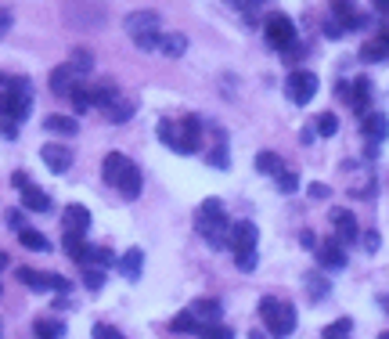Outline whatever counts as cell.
Wrapping results in <instances>:
<instances>
[{
	"mask_svg": "<svg viewBox=\"0 0 389 339\" xmlns=\"http://www.w3.org/2000/svg\"><path fill=\"white\" fill-rule=\"evenodd\" d=\"M0 137L15 141L18 123L29 120V108H33V87L26 76H4L0 73Z\"/></svg>",
	"mask_w": 389,
	"mask_h": 339,
	"instance_id": "obj_1",
	"label": "cell"
},
{
	"mask_svg": "<svg viewBox=\"0 0 389 339\" xmlns=\"http://www.w3.org/2000/svg\"><path fill=\"white\" fill-rule=\"evenodd\" d=\"M195 231L213 246V249H224L228 246V231H231V224H228V213H224V199H202L198 213H195Z\"/></svg>",
	"mask_w": 389,
	"mask_h": 339,
	"instance_id": "obj_2",
	"label": "cell"
},
{
	"mask_svg": "<svg viewBox=\"0 0 389 339\" xmlns=\"http://www.w3.org/2000/svg\"><path fill=\"white\" fill-rule=\"evenodd\" d=\"M127 36L141 47V51H159V36H162V19L159 11H130L123 19Z\"/></svg>",
	"mask_w": 389,
	"mask_h": 339,
	"instance_id": "obj_3",
	"label": "cell"
},
{
	"mask_svg": "<svg viewBox=\"0 0 389 339\" xmlns=\"http://www.w3.org/2000/svg\"><path fill=\"white\" fill-rule=\"evenodd\" d=\"M260 318L267 325V332L274 339H285L296 332V307L285 303V300H277V296H263L260 300Z\"/></svg>",
	"mask_w": 389,
	"mask_h": 339,
	"instance_id": "obj_4",
	"label": "cell"
},
{
	"mask_svg": "<svg viewBox=\"0 0 389 339\" xmlns=\"http://www.w3.org/2000/svg\"><path fill=\"white\" fill-rule=\"evenodd\" d=\"M62 15L73 29H101L108 19V8H105V0H65Z\"/></svg>",
	"mask_w": 389,
	"mask_h": 339,
	"instance_id": "obj_5",
	"label": "cell"
},
{
	"mask_svg": "<svg viewBox=\"0 0 389 339\" xmlns=\"http://www.w3.org/2000/svg\"><path fill=\"white\" fill-rule=\"evenodd\" d=\"M263 36H267V43H270L274 51H289V47L296 43V26H292V19H289L285 11H274V15H267V22H263Z\"/></svg>",
	"mask_w": 389,
	"mask_h": 339,
	"instance_id": "obj_6",
	"label": "cell"
},
{
	"mask_svg": "<svg viewBox=\"0 0 389 339\" xmlns=\"http://www.w3.org/2000/svg\"><path fill=\"white\" fill-rule=\"evenodd\" d=\"M285 94L292 105H310L314 94H317V76L310 69H292L289 80H285Z\"/></svg>",
	"mask_w": 389,
	"mask_h": 339,
	"instance_id": "obj_7",
	"label": "cell"
},
{
	"mask_svg": "<svg viewBox=\"0 0 389 339\" xmlns=\"http://www.w3.org/2000/svg\"><path fill=\"white\" fill-rule=\"evenodd\" d=\"M256 242H260V231H256V224H252V220H238V224H231V231H228V246H231L235 253L256 249Z\"/></svg>",
	"mask_w": 389,
	"mask_h": 339,
	"instance_id": "obj_8",
	"label": "cell"
},
{
	"mask_svg": "<svg viewBox=\"0 0 389 339\" xmlns=\"http://www.w3.org/2000/svg\"><path fill=\"white\" fill-rule=\"evenodd\" d=\"M317 264L324 271H343L346 267V246L339 239H328L324 246H317Z\"/></svg>",
	"mask_w": 389,
	"mask_h": 339,
	"instance_id": "obj_9",
	"label": "cell"
},
{
	"mask_svg": "<svg viewBox=\"0 0 389 339\" xmlns=\"http://www.w3.org/2000/svg\"><path fill=\"white\" fill-rule=\"evenodd\" d=\"M40 159L47 162L50 174H69V166H73V152L65 145H43L40 148Z\"/></svg>",
	"mask_w": 389,
	"mask_h": 339,
	"instance_id": "obj_10",
	"label": "cell"
},
{
	"mask_svg": "<svg viewBox=\"0 0 389 339\" xmlns=\"http://www.w3.org/2000/svg\"><path fill=\"white\" fill-rule=\"evenodd\" d=\"M127 170H130V159H127L123 152H108V155H105V162H101V177H105V184L119 188V181H123Z\"/></svg>",
	"mask_w": 389,
	"mask_h": 339,
	"instance_id": "obj_11",
	"label": "cell"
},
{
	"mask_svg": "<svg viewBox=\"0 0 389 339\" xmlns=\"http://www.w3.org/2000/svg\"><path fill=\"white\" fill-rule=\"evenodd\" d=\"M331 224H336V239H339L343 246H350V242L361 239V231H357V217H353L350 209H331Z\"/></svg>",
	"mask_w": 389,
	"mask_h": 339,
	"instance_id": "obj_12",
	"label": "cell"
},
{
	"mask_svg": "<svg viewBox=\"0 0 389 339\" xmlns=\"http://www.w3.org/2000/svg\"><path fill=\"white\" fill-rule=\"evenodd\" d=\"M62 224H65V231H73V235H87L90 231V209L80 206V202H73V206H65Z\"/></svg>",
	"mask_w": 389,
	"mask_h": 339,
	"instance_id": "obj_13",
	"label": "cell"
},
{
	"mask_svg": "<svg viewBox=\"0 0 389 339\" xmlns=\"http://www.w3.org/2000/svg\"><path fill=\"white\" fill-rule=\"evenodd\" d=\"M202 148V123L195 116H184L181 120V155H191Z\"/></svg>",
	"mask_w": 389,
	"mask_h": 339,
	"instance_id": "obj_14",
	"label": "cell"
},
{
	"mask_svg": "<svg viewBox=\"0 0 389 339\" xmlns=\"http://www.w3.org/2000/svg\"><path fill=\"white\" fill-rule=\"evenodd\" d=\"M361 130H364V141L378 145L389 137V120L382 116V112H368V116H361Z\"/></svg>",
	"mask_w": 389,
	"mask_h": 339,
	"instance_id": "obj_15",
	"label": "cell"
},
{
	"mask_svg": "<svg viewBox=\"0 0 389 339\" xmlns=\"http://www.w3.org/2000/svg\"><path fill=\"white\" fill-rule=\"evenodd\" d=\"M76 83H80V73H76L69 62H65V66H58V69L50 73V94H62V98H65V94H73V87H76Z\"/></svg>",
	"mask_w": 389,
	"mask_h": 339,
	"instance_id": "obj_16",
	"label": "cell"
},
{
	"mask_svg": "<svg viewBox=\"0 0 389 339\" xmlns=\"http://www.w3.org/2000/svg\"><path fill=\"white\" fill-rule=\"evenodd\" d=\"M50 195L43 192V188H36V184H26L22 188V209H29V213H50Z\"/></svg>",
	"mask_w": 389,
	"mask_h": 339,
	"instance_id": "obj_17",
	"label": "cell"
},
{
	"mask_svg": "<svg viewBox=\"0 0 389 339\" xmlns=\"http://www.w3.org/2000/svg\"><path fill=\"white\" fill-rule=\"evenodd\" d=\"M350 105L357 108V116H368V105H371V80H368V76L353 80V87H350Z\"/></svg>",
	"mask_w": 389,
	"mask_h": 339,
	"instance_id": "obj_18",
	"label": "cell"
},
{
	"mask_svg": "<svg viewBox=\"0 0 389 339\" xmlns=\"http://www.w3.org/2000/svg\"><path fill=\"white\" fill-rule=\"evenodd\" d=\"M90 101H94V108H112L116 101H119V90H116V83H90Z\"/></svg>",
	"mask_w": 389,
	"mask_h": 339,
	"instance_id": "obj_19",
	"label": "cell"
},
{
	"mask_svg": "<svg viewBox=\"0 0 389 339\" xmlns=\"http://www.w3.org/2000/svg\"><path fill=\"white\" fill-rule=\"evenodd\" d=\"M119 271H123L127 281H137L141 271H144V253H141V249H127V253L119 256Z\"/></svg>",
	"mask_w": 389,
	"mask_h": 339,
	"instance_id": "obj_20",
	"label": "cell"
},
{
	"mask_svg": "<svg viewBox=\"0 0 389 339\" xmlns=\"http://www.w3.org/2000/svg\"><path fill=\"white\" fill-rule=\"evenodd\" d=\"M15 278H18V286H26V289H33V293H50L47 274H40V271H33V267H18Z\"/></svg>",
	"mask_w": 389,
	"mask_h": 339,
	"instance_id": "obj_21",
	"label": "cell"
},
{
	"mask_svg": "<svg viewBox=\"0 0 389 339\" xmlns=\"http://www.w3.org/2000/svg\"><path fill=\"white\" fill-rule=\"evenodd\" d=\"M159 51L166 54V58H181V54L188 51V36H181V33H162V36H159Z\"/></svg>",
	"mask_w": 389,
	"mask_h": 339,
	"instance_id": "obj_22",
	"label": "cell"
},
{
	"mask_svg": "<svg viewBox=\"0 0 389 339\" xmlns=\"http://www.w3.org/2000/svg\"><path fill=\"white\" fill-rule=\"evenodd\" d=\"M155 130H159V141H162L166 148H174V152L181 155V127H177L174 120H159Z\"/></svg>",
	"mask_w": 389,
	"mask_h": 339,
	"instance_id": "obj_23",
	"label": "cell"
},
{
	"mask_svg": "<svg viewBox=\"0 0 389 339\" xmlns=\"http://www.w3.org/2000/svg\"><path fill=\"white\" fill-rule=\"evenodd\" d=\"M50 134H62V137H76L80 134V123L73 120V116H47V123H43Z\"/></svg>",
	"mask_w": 389,
	"mask_h": 339,
	"instance_id": "obj_24",
	"label": "cell"
},
{
	"mask_svg": "<svg viewBox=\"0 0 389 339\" xmlns=\"http://www.w3.org/2000/svg\"><path fill=\"white\" fill-rule=\"evenodd\" d=\"M18 242H22L26 249H33V253H47V249H50V239L40 235L36 228H18Z\"/></svg>",
	"mask_w": 389,
	"mask_h": 339,
	"instance_id": "obj_25",
	"label": "cell"
},
{
	"mask_svg": "<svg viewBox=\"0 0 389 339\" xmlns=\"http://www.w3.org/2000/svg\"><path fill=\"white\" fill-rule=\"evenodd\" d=\"M188 311H191L198 321H220V300H213V296H206V300H195Z\"/></svg>",
	"mask_w": 389,
	"mask_h": 339,
	"instance_id": "obj_26",
	"label": "cell"
},
{
	"mask_svg": "<svg viewBox=\"0 0 389 339\" xmlns=\"http://www.w3.org/2000/svg\"><path fill=\"white\" fill-rule=\"evenodd\" d=\"M303 289H307V300H310V303H321V300L331 293V286H328L321 274H307V286H303Z\"/></svg>",
	"mask_w": 389,
	"mask_h": 339,
	"instance_id": "obj_27",
	"label": "cell"
},
{
	"mask_svg": "<svg viewBox=\"0 0 389 339\" xmlns=\"http://www.w3.org/2000/svg\"><path fill=\"white\" fill-rule=\"evenodd\" d=\"M119 192H123V199H137L141 195V170L130 162V170L123 174V181H119Z\"/></svg>",
	"mask_w": 389,
	"mask_h": 339,
	"instance_id": "obj_28",
	"label": "cell"
},
{
	"mask_svg": "<svg viewBox=\"0 0 389 339\" xmlns=\"http://www.w3.org/2000/svg\"><path fill=\"white\" fill-rule=\"evenodd\" d=\"M195 335H198V339H235V332H231L228 325H220V321H202V325L195 328Z\"/></svg>",
	"mask_w": 389,
	"mask_h": 339,
	"instance_id": "obj_29",
	"label": "cell"
},
{
	"mask_svg": "<svg viewBox=\"0 0 389 339\" xmlns=\"http://www.w3.org/2000/svg\"><path fill=\"white\" fill-rule=\"evenodd\" d=\"M256 170H260V174H267V177H274L277 170H285V166H282V155H277V152H260L256 155Z\"/></svg>",
	"mask_w": 389,
	"mask_h": 339,
	"instance_id": "obj_30",
	"label": "cell"
},
{
	"mask_svg": "<svg viewBox=\"0 0 389 339\" xmlns=\"http://www.w3.org/2000/svg\"><path fill=\"white\" fill-rule=\"evenodd\" d=\"M385 58H389V51H385L382 40H371V43L361 47V62H371L375 66V62H385Z\"/></svg>",
	"mask_w": 389,
	"mask_h": 339,
	"instance_id": "obj_31",
	"label": "cell"
},
{
	"mask_svg": "<svg viewBox=\"0 0 389 339\" xmlns=\"http://www.w3.org/2000/svg\"><path fill=\"white\" fill-rule=\"evenodd\" d=\"M94 267L97 271H108V267H119V256L108 249V246H94Z\"/></svg>",
	"mask_w": 389,
	"mask_h": 339,
	"instance_id": "obj_32",
	"label": "cell"
},
{
	"mask_svg": "<svg viewBox=\"0 0 389 339\" xmlns=\"http://www.w3.org/2000/svg\"><path fill=\"white\" fill-rule=\"evenodd\" d=\"M198 325H202V321H198L191 311H181V314L170 321V332H191V335H195V328H198Z\"/></svg>",
	"mask_w": 389,
	"mask_h": 339,
	"instance_id": "obj_33",
	"label": "cell"
},
{
	"mask_svg": "<svg viewBox=\"0 0 389 339\" xmlns=\"http://www.w3.org/2000/svg\"><path fill=\"white\" fill-rule=\"evenodd\" d=\"M206 162H209L213 170H228V166H231V152H228V145L220 141V145H216V148L206 155Z\"/></svg>",
	"mask_w": 389,
	"mask_h": 339,
	"instance_id": "obj_34",
	"label": "cell"
},
{
	"mask_svg": "<svg viewBox=\"0 0 389 339\" xmlns=\"http://www.w3.org/2000/svg\"><path fill=\"white\" fill-rule=\"evenodd\" d=\"M105 116H108V120H112V123H127V120L134 116V105L119 98V101H116L112 108H105Z\"/></svg>",
	"mask_w": 389,
	"mask_h": 339,
	"instance_id": "obj_35",
	"label": "cell"
},
{
	"mask_svg": "<svg viewBox=\"0 0 389 339\" xmlns=\"http://www.w3.org/2000/svg\"><path fill=\"white\" fill-rule=\"evenodd\" d=\"M69 66H73V69H76L80 76H87V73L94 69V54H90V51H80V47H76V51H73V58H69Z\"/></svg>",
	"mask_w": 389,
	"mask_h": 339,
	"instance_id": "obj_36",
	"label": "cell"
},
{
	"mask_svg": "<svg viewBox=\"0 0 389 339\" xmlns=\"http://www.w3.org/2000/svg\"><path fill=\"white\" fill-rule=\"evenodd\" d=\"M69 98H73L76 112H87V108H94V101H90V83H76Z\"/></svg>",
	"mask_w": 389,
	"mask_h": 339,
	"instance_id": "obj_37",
	"label": "cell"
},
{
	"mask_svg": "<svg viewBox=\"0 0 389 339\" xmlns=\"http://www.w3.org/2000/svg\"><path fill=\"white\" fill-rule=\"evenodd\" d=\"M350 328H353V321H350V318H339V321L324 325V339H346Z\"/></svg>",
	"mask_w": 389,
	"mask_h": 339,
	"instance_id": "obj_38",
	"label": "cell"
},
{
	"mask_svg": "<svg viewBox=\"0 0 389 339\" xmlns=\"http://www.w3.org/2000/svg\"><path fill=\"white\" fill-rule=\"evenodd\" d=\"M65 332L62 321H36V339H58Z\"/></svg>",
	"mask_w": 389,
	"mask_h": 339,
	"instance_id": "obj_39",
	"label": "cell"
},
{
	"mask_svg": "<svg viewBox=\"0 0 389 339\" xmlns=\"http://www.w3.org/2000/svg\"><path fill=\"white\" fill-rule=\"evenodd\" d=\"M328 4H331V11L339 15V22H346V19L357 15V0H328Z\"/></svg>",
	"mask_w": 389,
	"mask_h": 339,
	"instance_id": "obj_40",
	"label": "cell"
},
{
	"mask_svg": "<svg viewBox=\"0 0 389 339\" xmlns=\"http://www.w3.org/2000/svg\"><path fill=\"white\" fill-rule=\"evenodd\" d=\"M274 181H277V188H282V192H296V188H299L296 170H277V174H274Z\"/></svg>",
	"mask_w": 389,
	"mask_h": 339,
	"instance_id": "obj_41",
	"label": "cell"
},
{
	"mask_svg": "<svg viewBox=\"0 0 389 339\" xmlns=\"http://www.w3.org/2000/svg\"><path fill=\"white\" fill-rule=\"evenodd\" d=\"M336 130H339V120L331 116V112H321V116H317V134L321 137H331Z\"/></svg>",
	"mask_w": 389,
	"mask_h": 339,
	"instance_id": "obj_42",
	"label": "cell"
},
{
	"mask_svg": "<svg viewBox=\"0 0 389 339\" xmlns=\"http://www.w3.org/2000/svg\"><path fill=\"white\" fill-rule=\"evenodd\" d=\"M83 286H87L90 293H101V286H105V271H97V267H87V271H83Z\"/></svg>",
	"mask_w": 389,
	"mask_h": 339,
	"instance_id": "obj_43",
	"label": "cell"
},
{
	"mask_svg": "<svg viewBox=\"0 0 389 339\" xmlns=\"http://www.w3.org/2000/svg\"><path fill=\"white\" fill-rule=\"evenodd\" d=\"M90 335H94V339H127L116 325H105V321H97V325L90 328Z\"/></svg>",
	"mask_w": 389,
	"mask_h": 339,
	"instance_id": "obj_44",
	"label": "cell"
},
{
	"mask_svg": "<svg viewBox=\"0 0 389 339\" xmlns=\"http://www.w3.org/2000/svg\"><path fill=\"white\" fill-rule=\"evenodd\" d=\"M47 286H50V293H58V296H65V293L73 289V281H69L65 274H47Z\"/></svg>",
	"mask_w": 389,
	"mask_h": 339,
	"instance_id": "obj_45",
	"label": "cell"
},
{
	"mask_svg": "<svg viewBox=\"0 0 389 339\" xmlns=\"http://www.w3.org/2000/svg\"><path fill=\"white\" fill-rule=\"evenodd\" d=\"M235 267L238 271H256V249H245V253H235Z\"/></svg>",
	"mask_w": 389,
	"mask_h": 339,
	"instance_id": "obj_46",
	"label": "cell"
},
{
	"mask_svg": "<svg viewBox=\"0 0 389 339\" xmlns=\"http://www.w3.org/2000/svg\"><path fill=\"white\" fill-rule=\"evenodd\" d=\"M343 33H346V26H343V22H328V26H324V36H328V40H339Z\"/></svg>",
	"mask_w": 389,
	"mask_h": 339,
	"instance_id": "obj_47",
	"label": "cell"
},
{
	"mask_svg": "<svg viewBox=\"0 0 389 339\" xmlns=\"http://www.w3.org/2000/svg\"><path fill=\"white\" fill-rule=\"evenodd\" d=\"M8 224H11L15 231H18V228H26V213H22V209H11V213H8Z\"/></svg>",
	"mask_w": 389,
	"mask_h": 339,
	"instance_id": "obj_48",
	"label": "cell"
},
{
	"mask_svg": "<svg viewBox=\"0 0 389 339\" xmlns=\"http://www.w3.org/2000/svg\"><path fill=\"white\" fill-rule=\"evenodd\" d=\"M11 184L22 192V188H26V184H33V181H29V174H26V170H15V174H11Z\"/></svg>",
	"mask_w": 389,
	"mask_h": 339,
	"instance_id": "obj_49",
	"label": "cell"
},
{
	"mask_svg": "<svg viewBox=\"0 0 389 339\" xmlns=\"http://www.w3.org/2000/svg\"><path fill=\"white\" fill-rule=\"evenodd\" d=\"M282 58H285V62H299V58H303V47H299V43H292L289 51H282Z\"/></svg>",
	"mask_w": 389,
	"mask_h": 339,
	"instance_id": "obj_50",
	"label": "cell"
},
{
	"mask_svg": "<svg viewBox=\"0 0 389 339\" xmlns=\"http://www.w3.org/2000/svg\"><path fill=\"white\" fill-rule=\"evenodd\" d=\"M310 195H314V199H328L331 188H328V184H310Z\"/></svg>",
	"mask_w": 389,
	"mask_h": 339,
	"instance_id": "obj_51",
	"label": "cell"
},
{
	"mask_svg": "<svg viewBox=\"0 0 389 339\" xmlns=\"http://www.w3.org/2000/svg\"><path fill=\"white\" fill-rule=\"evenodd\" d=\"M8 29H11V11H0V40H4Z\"/></svg>",
	"mask_w": 389,
	"mask_h": 339,
	"instance_id": "obj_52",
	"label": "cell"
},
{
	"mask_svg": "<svg viewBox=\"0 0 389 339\" xmlns=\"http://www.w3.org/2000/svg\"><path fill=\"white\" fill-rule=\"evenodd\" d=\"M336 98H346V101H350V83H346V80L336 83Z\"/></svg>",
	"mask_w": 389,
	"mask_h": 339,
	"instance_id": "obj_53",
	"label": "cell"
},
{
	"mask_svg": "<svg viewBox=\"0 0 389 339\" xmlns=\"http://www.w3.org/2000/svg\"><path fill=\"white\" fill-rule=\"evenodd\" d=\"M299 242H303L307 249H314V246H317V235H314V231H303V235H299Z\"/></svg>",
	"mask_w": 389,
	"mask_h": 339,
	"instance_id": "obj_54",
	"label": "cell"
},
{
	"mask_svg": "<svg viewBox=\"0 0 389 339\" xmlns=\"http://www.w3.org/2000/svg\"><path fill=\"white\" fill-rule=\"evenodd\" d=\"M361 242H364V246H368V249H371V253H375V249H378V235H375V231H368V235H364V239H361Z\"/></svg>",
	"mask_w": 389,
	"mask_h": 339,
	"instance_id": "obj_55",
	"label": "cell"
},
{
	"mask_svg": "<svg viewBox=\"0 0 389 339\" xmlns=\"http://www.w3.org/2000/svg\"><path fill=\"white\" fill-rule=\"evenodd\" d=\"M375 11H378V15H385V19H389V0H375Z\"/></svg>",
	"mask_w": 389,
	"mask_h": 339,
	"instance_id": "obj_56",
	"label": "cell"
},
{
	"mask_svg": "<svg viewBox=\"0 0 389 339\" xmlns=\"http://www.w3.org/2000/svg\"><path fill=\"white\" fill-rule=\"evenodd\" d=\"M378 40H382V43H385V51H389V26L382 29V36H378Z\"/></svg>",
	"mask_w": 389,
	"mask_h": 339,
	"instance_id": "obj_57",
	"label": "cell"
},
{
	"mask_svg": "<svg viewBox=\"0 0 389 339\" xmlns=\"http://www.w3.org/2000/svg\"><path fill=\"white\" fill-rule=\"evenodd\" d=\"M8 267V253H0V271H4Z\"/></svg>",
	"mask_w": 389,
	"mask_h": 339,
	"instance_id": "obj_58",
	"label": "cell"
},
{
	"mask_svg": "<svg viewBox=\"0 0 389 339\" xmlns=\"http://www.w3.org/2000/svg\"><path fill=\"white\" fill-rule=\"evenodd\" d=\"M249 339H267V335L263 332H249Z\"/></svg>",
	"mask_w": 389,
	"mask_h": 339,
	"instance_id": "obj_59",
	"label": "cell"
},
{
	"mask_svg": "<svg viewBox=\"0 0 389 339\" xmlns=\"http://www.w3.org/2000/svg\"><path fill=\"white\" fill-rule=\"evenodd\" d=\"M378 339H389V332H382V335H378Z\"/></svg>",
	"mask_w": 389,
	"mask_h": 339,
	"instance_id": "obj_60",
	"label": "cell"
}]
</instances>
